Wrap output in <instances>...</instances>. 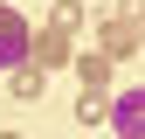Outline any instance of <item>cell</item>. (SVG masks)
I'll return each instance as SVG.
<instances>
[{
  "label": "cell",
  "mask_w": 145,
  "mask_h": 139,
  "mask_svg": "<svg viewBox=\"0 0 145 139\" xmlns=\"http://www.w3.org/2000/svg\"><path fill=\"white\" fill-rule=\"evenodd\" d=\"M76 70H83V83H90V91H104V83H111V56H104V49H97V56H83Z\"/></svg>",
  "instance_id": "cell-5"
},
{
  "label": "cell",
  "mask_w": 145,
  "mask_h": 139,
  "mask_svg": "<svg viewBox=\"0 0 145 139\" xmlns=\"http://www.w3.org/2000/svg\"><path fill=\"white\" fill-rule=\"evenodd\" d=\"M138 35H145V21H138Z\"/></svg>",
  "instance_id": "cell-10"
},
{
  "label": "cell",
  "mask_w": 145,
  "mask_h": 139,
  "mask_svg": "<svg viewBox=\"0 0 145 139\" xmlns=\"http://www.w3.org/2000/svg\"><path fill=\"white\" fill-rule=\"evenodd\" d=\"M138 42H145V35H138L131 14H104V21H97V49H104V56H131Z\"/></svg>",
  "instance_id": "cell-3"
},
{
  "label": "cell",
  "mask_w": 145,
  "mask_h": 139,
  "mask_svg": "<svg viewBox=\"0 0 145 139\" xmlns=\"http://www.w3.org/2000/svg\"><path fill=\"white\" fill-rule=\"evenodd\" d=\"M35 56V28L14 14V0H0V70H21Z\"/></svg>",
  "instance_id": "cell-1"
},
{
  "label": "cell",
  "mask_w": 145,
  "mask_h": 139,
  "mask_svg": "<svg viewBox=\"0 0 145 139\" xmlns=\"http://www.w3.org/2000/svg\"><path fill=\"white\" fill-rule=\"evenodd\" d=\"M28 63H35V70H62V63H69V35H62V28H42Z\"/></svg>",
  "instance_id": "cell-4"
},
{
  "label": "cell",
  "mask_w": 145,
  "mask_h": 139,
  "mask_svg": "<svg viewBox=\"0 0 145 139\" xmlns=\"http://www.w3.org/2000/svg\"><path fill=\"white\" fill-rule=\"evenodd\" d=\"M7 77H14V97H42V70H35V63H21V70H7Z\"/></svg>",
  "instance_id": "cell-7"
},
{
  "label": "cell",
  "mask_w": 145,
  "mask_h": 139,
  "mask_svg": "<svg viewBox=\"0 0 145 139\" xmlns=\"http://www.w3.org/2000/svg\"><path fill=\"white\" fill-rule=\"evenodd\" d=\"M111 125H118V139H145V83L111 97Z\"/></svg>",
  "instance_id": "cell-2"
},
{
  "label": "cell",
  "mask_w": 145,
  "mask_h": 139,
  "mask_svg": "<svg viewBox=\"0 0 145 139\" xmlns=\"http://www.w3.org/2000/svg\"><path fill=\"white\" fill-rule=\"evenodd\" d=\"M0 139H21V132H0Z\"/></svg>",
  "instance_id": "cell-9"
},
{
  "label": "cell",
  "mask_w": 145,
  "mask_h": 139,
  "mask_svg": "<svg viewBox=\"0 0 145 139\" xmlns=\"http://www.w3.org/2000/svg\"><path fill=\"white\" fill-rule=\"evenodd\" d=\"M76 118H83V125H104V118H111L104 91H83V97H76Z\"/></svg>",
  "instance_id": "cell-6"
},
{
  "label": "cell",
  "mask_w": 145,
  "mask_h": 139,
  "mask_svg": "<svg viewBox=\"0 0 145 139\" xmlns=\"http://www.w3.org/2000/svg\"><path fill=\"white\" fill-rule=\"evenodd\" d=\"M48 28H62V35H69V28H83V7H76V0H56V14H48Z\"/></svg>",
  "instance_id": "cell-8"
}]
</instances>
